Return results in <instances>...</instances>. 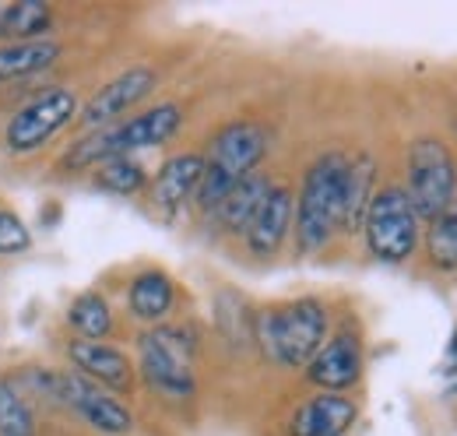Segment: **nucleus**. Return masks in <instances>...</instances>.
<instances>
[{"instance_id": "nucleus-5", "label": "nucleus", "mask_w": 457, "mask_h": 436, "mask_svg": "<svg viewBox=\"0 0 457 436\" xmlns=\"http://www.w3.org/2000/svg\"><path fill=\"white\" fill-rule=\"evenodd\" d=\"M36 387L50 398V401H57L63 408H71L74 415H81L92 430H99V433L106 436H123L134 430V415H130V408L123 405V401H116L113 394H106L99 383L85 381L81 373H74V370H63V373H54V370H46V373H29Z\"/></svg>"}, {"instance_id": "nucleus-3", "label": "nucleus", "mask_w": 457, "mask_h": 436, "mask_svg": "<svg viewBox=\"0 0 457 436\" xmlns=\"http://www.w3.org/2000/svg\"><path fill=\"white\" fill-rule=\"evenodd\" d=\"M268 130L261 123H250V120H239V123H228L215 134L212 141V152L204 155V172H201V183H197V208L201 212H212L226 201V194L246 176H253V169L261 165V159L268 155Z\"/></svg>"}, {"instance_id": "nucleus-2", "label": "nucleus", "mask_w": 457, "mask_h": 436, "mask_svg": "<svg viewBox=\"0 0 457 436\" xmlns=\"http://www.w3.org/2000/svg\"><path fill=\"white\" fill-rule=\"evenodd\" d=\"M345 172L348 159L342 152H328L306 169L299 197H295V243L303 254H317L331 243L335 229H342Z\"/></svg>"}, {"instance_id": "nucleus-27", "label": "nucleus", "mask_w": 457, "mask_h": 436, "mask_svg": "<svg viewBox=\"0 0 457 436\" xmlns=\"http://www.w3.org/2000/svg\"><path fill=\"white\" fill-rule=\"evenodd\" d=\"M454 208H457V205H454Z\"/></svg>"}, {"instance_id": "nucleus-6", "label": "nucleus", "mask_w": 457, "mask_h": 436, "mask_svg": "<svg viewBox=\"0 0 457 436\" xmlns=\"http://www.w3.org/2000/svg\"><path fill=\"white\" fill-rule=\"evenodd\" d=\"M419 222H433L454 208L457 165L440 138H419L408 148V187H404Z\"/></svg>"}, {"instance_id": "nucleus-19", "label": "nucleus", "mask_w": 457, "mask_h": 436, "mask_svg": "<svg viewBox=\"0 0 457 436\" xmlns=\"http://www.w3.org/2000/svg\"><path fill=\"white\" fill-rule=\"evenodd\" d=\"M373 183H377V163L370 155H355L348 159V172H345V201H342V229L345 232H359L362 218L370 212L373 201Z\"/></svg>"}, {"instance_id": "nucleus-12", "label": "nucleus", "mask_w": 457, "mask_h": 436, "mask_svg": "<svg viewBox=\"0 0 457 436\" xmlns=\"http://www.w3.org/2000/svg\"><path fill=\"white\" fill-rule=\"evenodd\" d=\"M67 359L74 366V373H81L85 381L99 383V387H110V390H130L134 383V366L130 359L110 345V341H85V338H74L67 345Z\"/></svg>"}, {"instance_id": "nucleus-23", "label": "nucleus", "mask_w": 457, "mask_h": 436, "mask_svg": "<svg viewBox=\"0 0 457 436\" xmlns=\"http://www.w3.org/2000/svg\"><path fill=\"white\" fill-rule=\"evenodd\" d=\"M426 257L440 272H457V208L429 222L426 232Z\"/></svg>"}, {"instance_id": "nucleus-25", "label": "nucleus", "mask_w": 457, "mask_h": 436, "mask_svg": "<svg viewBox=\"0 0 457 436\" xmlns=\"http://www.w3.org/2000/svg\"><path fill=\"white\" fill-rule=\"evenodd\" d=\"M32 247V232L14 212H0V254L11 257V254H25Z\"/></svg>"}, {"instance_id": "nucleus-15", "label": "nucleus", "mask_w": 457, "mask_h": 436, "mask_svg": "<svg viewBox=\"0 0 457 436\" xmlns=\"http://www.w3.org/2000/svg\"><path fill=\"white\" fill-rule=\"evenodd\" d=\"M359 419V408L345 394H317L295 408L288 436H345Z\"/></svg>"}, {"instance_id": "nucleus-10", "label": "nucleus", "mask_w": 457, "mask_h": 436, "mask_svg": "<svg viewBox=\"0 0 457 436\" xmlns=\"http://www.w3.org/2000/svg\"><path fill=\"white\" fill-rule=\"evenodd\" d=\"M159 85V74L152 67H127L123 74H116L110 85H103L85 106L78 109V123L85 130H103L120 123L134 106H141Z\"/></svg>"}, {"instance_id": "nucleus-21", "label": "nucleus", "mask_w": 457, "mask_h": 436, "mask_svg": "<svg viewBox=\"0 0 457 436\" xmlns=\"http://www.w3.org/2000/svg\"><path fill=\"white\" fill-rule=\"evenodd\" d=\"M67 324L74 327L85 341H103L113 331V310L106 303V296L99 292H81L71 306H67Z\"/></svg>"}, {"instance_id": "nucleus-20", "label": "nucleus", "mask_w": 457, "mask_h": 436, "mask_svg": "<svg viewBox=\"0 0 457 436\" xmlns=\"http://www.w3.org/2000/svg\"><path fill=\"white\" fill-rule=\"evenodd\" d=\"M268 190H271V180H264L261 172H253V176L239 180V183L226 194V201L215 208L219 225H222L226 232H232V236H236V232H246Z\"/></svg>"}, {"instance_id": "nucleus-18", "label": "nucleus", "mask_w": 457, "mask_h": 436, "mask_svg": "<svg viewBox=\"0 0 457 436\" xmlns=\"http://www.w3.org/2000/svg\"><path fill=\"white\" fill-rule=\"evenodd\" d=\"M172 299H176V289H172V278L166 272H141L134 274L130 281V292H127V303H130V314L145 324H159L166 321L172 310Z\"/></svg>"}, {"instance_id": "nucleus-14", "label": "nucleus", "mask_w": 457, "mask_h": 436, "mask_svg": "<svg viewBox=\"0 0 457 436\" xmlns=\"http://www.w3.org/2000/svg\"><path fill=\"white\" fill-rule=\"evenodd\" d=\"M201 172H204V155L183 152V155L166 159L162 169L155 172L152 187H148V201H152V208L162 212V215H176V212L197 194Z\"/></svg>"}, {"instance_id": "nucleus-9", "label": "nucleus", "mask_w": 457, "mask_h": 436, "mask_svg": "<svg viewBox=\"0 0 457 436\" xmlns=\"http://www.w3.org/2000/svg\"><path fill=\"white\" fill-rule=\"evenodd\" d=\"M366 247L384 264H404L419 243V215L401 187H384L373 194L370 212L362 218Z\"/></svg>"}, {"instance_id": "nucleus-8", "label": "nucleus", "mask_w": 457, "mask_h": 436, "mask_svg": "<svg viewBox=\"0 0 457 436\" xmlns=\"http://www.w3.org/2000/svg\"><path fill=\"white\" fill-rule=\"evenodd\" d=\"M78 96L71 88H43L39 96H32L29 103L14 109L7 120H4V130H0V141L11 155H32L39 152L43 145H50L60 130L78 116Z\"/></svg>"}, {"instance_id": "nucleus-13", "label": "nucleus", "mask_w": 457, "mask_h": 436, "mask_svg": "<svg viewBox=\"0 0 457 436\" xmlns=\"http://www.w3.org/2000/svg\"><path fill=\"white\" fill-rule=\"evenodd\" d=\"M292 218H295V197H292V190L282 187V183H278V187L271 183V190L264 194V201H261L257 215L250 222V229L243 232L250 254H253V257H271V254H278L282 243H286L288 229H292Z\"/></svg>"}, {"instance_id": "nucleus-17", "label": "nucleus", "mask_w": 457, "mask_h": 436, "mask_svg": "<svg viewBox=\"0 0 457 436\" xmlns=\"http://www.w3.org/2000/svg\"><path fill=\"white\" fill-rule=\"evenodd\" d=\"M63 46L54 39H36V43H0V85L21 81L32 74L50 71L60 60Z\"/></svg>"}, {"instance_id": "nucleus-1", "label": "nucleus", "mask_w": 457, "mask_h": 436, "mask_svg": "<svg viewBox=\"0 0 457 436\" xmlns=\"http://www.w3.org/2000/svg\"><path fill=\"white\" fill-rule=\"evenodd\" d=\"M183 123V113L176 103H162V106L148 109V113H137L130 120H120L113 127H103V130H88L81 141H74L67 148V155L60 159L63 172H85V169H99L110 159H123V155H134L141 148H155V145H166L172 134L179 130Z\"/></svg>"}, {"instance_id": "nucleus-26", "label": "nucleus", "mask_w": 457, "mask_h": 436, "mask_svg": "<svg viewBox=\"0 0 457 436\" xmlns=\"http://www.w3.org/2000/svg\"><path fill=\"white\" fill-rule=\"evenodd\" d=\"M444 373H457V327H454V348H451V356L444 363Z\"/></svg>"}, {"instance_id": "nucleus-24", "label": "nucleus", "mask_w": 457, "mask_h": 436, "mask_svg": "<svg viewBox=\"0 0 457 436\" xmlns=\"http://www.w3.org/2000/svg\"><path fill=\"white\" fill-rule=\"evenodd\" d=\"M0 436H36V412L21 387L0 377Z\"/></svg>"}, {"instance_id": "nucleus-11", "label": "nucleus", "mask_w": 457, "mask_h": 436, "mask_svg": "<svg viewBox=\"0 0 457 436\" xmlns=\"http://www.w3.org/2000/svg\"><path fill=\"white\" fill-rule=\"evenodd\" d=\"M306 377L328 394H342L362 377V341L355 331H338L320 345V352L306 363Z\"/></svg>"}, {"instance_id": "nucleus-7", "label": "nucleus", "mask_w": 457, "mask_h": 436, "mask_svg": "<svg viewBox=\"0 0 457 436\" xmlns=\"http://www.w3.org/2000/svg\"><path fill=\"white\" fill-rule=\"evenodd\" d=\"M194 352L197 338L183 327H152L137 338L141 373L166 398H190L194 394Z\"/></svg>"}, {"instance_id": "nucleus-22", "label": "nucleus", "mask_w": 457, "mask_h": 436, "mask_svg": "<svg viewBox=\"0 0 457 436\" xmlns=\"http://www.w3.org/2000/svg\"><path fill=\"white\" fill-rule=\"evenodd\" d=\"M96 187L120 194V197H134L148 187V176H145V165L134 155H123V159H110L96 169Z\"/></svg>"}, {"instance_id": "nucleus-4", "label": "nucleus", "mask_w": 457, "mask_h": 436, "mask_svg": "<svg viewBox=\"0 0 457 436\" xmlns=\"http://www.w3.org/2000/svg\"><path fill=\"white\" fill-rule=\"evenodd\" d=\"M257 345L278 366H306L328 341V306L313 296L271 306L257 317Z\"/></svg>"}, {"instance_id": "nucleus-16", "label": "nucleus", "mask_w": 457, "mask_h": 436, "mask_svg": "<svg viewBox=\"0 0 457 436\" xmlns=\"http://www.w3.org/2000/svg\"><path fill=\"white\" fill-rule=\"evenodd\" d=\"M54 7L43 0H18L0 7V43H36L50 39Z\"/></svg>"}]
</instances>
